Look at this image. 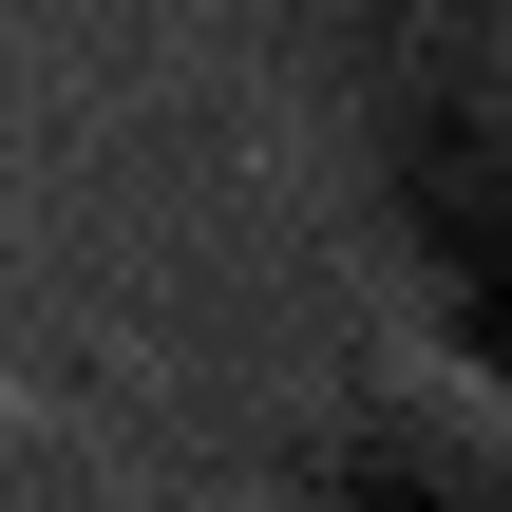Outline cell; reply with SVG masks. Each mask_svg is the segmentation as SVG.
I'll list each match as a JSON object with an SVG mask.
<instances>
[{
    "mask_svg": "<svg viewBox=\"0 0 512 512\" xmlns=\"http://www.w3.org/2000/svg\"><path fill=\"white\" fill-rule=\"evenodd\" d=\"M361 190L456 361H512V0H361Z\"/></svg>",
    "mask_w": 512,
    "mask_h": 512,
    "instance_id": "1",
    "label": "cell"
},
{
    "mask_svg": "<svg viewBox=\"0 0 512 512\" xmlns=\"http://www.w3.org/2000/svg\"><path fill=\"white\" fill-rule=\"evenodd\" d=\"M494 475H512V399L456 342H361L342 399L285 437V494H323V512H475Z\"/></svg>",
    "mask_w": 512,
    "mask_h": 512,
    "instance_id": "2",
    "label": "cell"
},
{
    "mask_svg": "<svg viewBox=\"0 0 512 512\" xmlns=\"http://www.w3.org/2000/svg\"><path fill=\"white\" fill-rule=\"evenodd\" d=\"M95 494H133V475H114L76 418H38V399L0 380V512H95Z\"/></svg>",
    "mask_w": 512,
    "mask_h": 512,
    "instance_id": "3",
    "label": "cell"
}]
</instances>
